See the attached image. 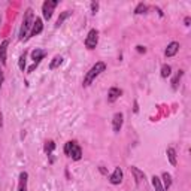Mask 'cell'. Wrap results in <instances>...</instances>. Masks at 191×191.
<instances>
[{
	"instance_id": "18",
	"label": "cell",
	"mask_w": 191,
	"mask_h": 191,
	"mask_svg": "<svg viewBox=\"0 0 191 191\" xmlns=\"http://www.w3.org/2000/svg\"><path fill=\"white\" fill-rule=\"evenodd\" d=\"M72 15V11H64V12H61L60 14V17H58V19H57V24H55V27H60L67 18Z\"/></svg>"
},
{
	"instance_id": "13",
	"label": "cell",
	"mask_w": 191,
	"mask_h": 191,
	"mask_svg": "<svg viewBox=\"0 0 191 191\" xmlns=\"http://www.w3.org/2000/svg\"><path fill=\"white\" fill-rule=\"evenodd\" d=\"M8 45H9V39H5L0 43V61L2 64H6V51H8Z\"/></svg>"
},
{
	"instance_id": "17",
	"label": "cell",
	"mask_w": 191,
	"mask_h": 191,
	"mask_svg": "<svg viewBox=\"0 0 191 191\" xmlns=\"http://www.w3.org/2000/svg\"><path fill=\"white\" fill-rule=\"evenodd\" d=\"M184 76V70H178V73L175 75V78L172 79V88L173 90H178L179 87V82H181V78Z\"/></svg>"
},
{
	"instance_id": "26",
	"label": "cell",
	"mask_w": 191,
	"mask_h": 191,
	"mask_svg": "<svg viewBox=\"0 0 191 191\" xmlns=\"http://www.w3.org/2000/svg\"><path fill=\"white\" fill-rule=\"evenodd\" d=\"M136 51L140 52V54H145V52H146V48L142 46V45H138V46H136Z\"/></svg>"
},
{
	"instance_id": "8",
	"label": "cell",
	"mask_w": 191,
	"mask_h": 191,
	"mask_svg": "<svg viewBox=\"0 0 191 191\" xmlns=\"http://www.w3.org/2000/svg\"><path fill=\"white\" fill-rule=\"evenodd\" d=\"M43 30V24H42V19L40 18H36L33 21V26H32V30H30V36L29 37H33V36H37L40 32Z\"/></svg>"
},
{
	"instance_id": "14",
	"label": "cell",
	"mask_w": 191,
	"mask_h": 191,
	"mask_svg": "<svg viewBox=\"0 0 191 191\" xmlns=\"http://www.w3.org/2000/svg\"><path fill=\"white\" fill-rule=\"evenodd\" d=\"M130 172H131V173H133V176H135V181H136V184H140L142 181H145V173H143L142 170H139L138 167L131 166V167H130Z\"/></svg>"
},
{
	"instance_id": "5",
	"label": "cell",
	"mask_w": 191,
	"mask_h": 191,
	"mask_svg": "<svg viewBox=\"0 0 191 191\" xmlns=\"http://www.w3.org/2000/svg\"><path fill=\"white\" fill-rule=\"evenodd\" d=\"M57 5H58L57 0H46V2H43V5H42V14H43L45 19H51L52 11H54V8Z\"/></svg>"
},
{
	"instance_id": "29",
	"label": "cell",
	"mask_w": 191,
	"mask_h": 191,
	"mask_svg": "<svg viewBox=\"0 0 191 191\" xmlns=\"http://www.w3.org/2000/svg\"><path fill=\"white\" fill-rule=\"evenodd\" d=\"M190 21H191V18H190V17H187V18H185V19H184L185 26H190Z\"/></svg>"
},
{
	"instance_id": "32",
	"label": "cell",
	"mask_w": 191,
	"mask_h": 191,
	"mask_svg": "<svg viewBox=\"0 0 191 191\" xmlns=\"http://www.w3.org/2000/svg\"><path fill=\"white\" fill-rule=\"evenodd\" d=\"M0 21H2V19H0Z\"/></svg>"
},
{
	"instance_id": "15",
	"label": "cell",
	"mask_w": 191,
	"mask_h": 191,
	"mask_svg": "<svg viewBox=\"0 0 191 191\" xmlns=\"http://www.w3.org/2000/svg\"><path fill=\"white\" fill-rule=\"evenodd\" d=\"M161 179H163V188H164V191H167L170 187H172V176H170V173H167V172H163V175H161Z\"/></svg>"
},
{
	"instance_id": "1",
	"label": "cell",
	"mask_w": 191,
	"mask_h": 191,
	"mask_svg": "<svg viewBox=\"0 0 191 191\" xmlns=\"http://www.w3.org/2000/svg\"><path fill=\"white\" fill-rule=\"evenodd\" d=\"M104 70H106V64H104L103 61H97L91 69L88 70V73L85 75V78H84L82 85H84V87H90V85L93 84V81H94L102 72H104Z\"/></svg>"
},
{
	"instance_id": "4",
	"label": "cell",
	"mask_w": 191,
	"mask_h": 191,
	"mask_svg": "<svg viewBox=\"0 0 191 191\" xmlns=\"http://www.w3.org/2000/svg\"><path fill=\"white\" fill-rule=\"evenodd\" d=\"M84 43H85V48H87V49H94V48L97 46V43H99V32H97L96 29L90 30Z\"/></svg>"
},
{
	"instance_id": "23",
	"label": "cell",
	"mask_w": 191,
	"mask_h": 191,
	"mask_svg": "<svg viewBox=\"0 0 191 191\" xmlns=\"http://www.w3.org/2000/svg\"><path fill=\"white\" fill-rule=\"evenodd\" d=\"M146 12H148V6H146V5H143V3H139V5L136 6V9H135V14H136V15L146 14Z\"/></svg>"
},
{
	"instance_id": "9",
	"label": "cell",
	"mask_w": 191,
	"mask_h": 191,
	"mask_svg": "<svg viewBox=\"0 0 191 191\" xmlns=\"http://www.w3.org/2000/svg\"><path fill=\"white\" fill-rule=\"evenodd\" d=\"M45 55H46V51H43V49H39V48H36L32 51V58H33V61H35V64L39 66V63L45 58Z\"/></svg>"
},
{
	"instance_id": "22",
	"label": "cell",
	"mask_w": 191,
	"mask_h": 191,
	"mask_svg": "<svg viewBox=\"0 0 191 191\" xmlns=\"http://www.w3.org/2000/svg\"><path fill=\"white\" fill-rule=\"evenodd\" d=\"M170 73H172V67L169 64H163L161 66V72H160L161 78H167V76H170Z\"/></svg>"
},
{
	"instance_id": "27",
	"label": "cell",
	"mask_w": 191,
	"mask_h": 191,
	"mask_svg": "<svg viewBox=\"0 0 191 191\" xmlns=\"http://www.w3.org/2000/svg\"><path fill=\"white\" fill-rule=\"evenodd\" d=\"M3 81H5V75H3V70L0 69V88H2V84H3Z\"/></svg>"
},
{
	"instance_id": "25",
	"label": "cell",
	"mask_w": 191,
	"mask_h": 191,
	"mask_svg": "<svg viewBox=\"0 0 191 191\" xmlns=\"http://www.w3.org/2000/svg\"><path fill=\"white\" fill-rule=\"evenodd\" d=\"M97 11H99V3H97V2H93V3H91V14L96 15Z\"/></svg>"
},
{
	"instance_id": "28",
	"label": "cell",
	"mask_w": 191,
	"mask_h": 191,
	"mask_svg": "<svg viewBox=\"0 0 191 191\" xmlns=\"http://www.w3.org/2000/svg\"><path fill=\"white\" fill-rule=\"evenodd\" d=\"M133 111H135V114L139 112V104H138V102H135V107H133Z\"/></svg>"
},
{
	"instance_id": "2",
	"label": "cell",
	"mask_w": 191,
	"mask_h": 191,
	"mask_svg": "<svg viewBox=\"0 0 191 191\" xmlns=\"http://www.w3.org/2000/svg\"><path fill=\"white\" fill-rule=\"evenodd\" d=\"M64 154L70 157L72 160H75V161H79L82 158V149L75 140H69L64 145Z\"/></svg>"
},
{
	"instance_id": "30",
	"label": "cell",
	"mask_w": 191,
	"mask_h": 191,
	"mask_svg": "<svg viewBox=\"0 0 191 191\" xmlns=\"http://www.w3.org/2000/svg\"><path fill=\"white\" fill-rule=\"evenodd\" d=\"M100 172H102L103 175H106V169H104L103 166H100Z\"/></svg>"
},
{
	"instance_id": "24",
	"label": "cell",
	"mask_w": 191,
	"mask_h": 191,
	"mask_svg": "<svg viewBox=\"0 0 191 191\" xmlns=\"http://www.w3.org/2000/svg\"><path fill=\"white\" fill-rule=\"evenodd\" d=\"M54 149H55V143H54L52 140H48V142L45 143V152H46L48 155H51Z\"/></svg>"
},
{
	"instance_id": "3",
	"label": "cell",
	"mask_w": 191,
	"mask_h": 191,
	"mask_svg": "<svg viewBox=\"0 0 191 191\" xmlns=\"http://www.w3.org/2000/svg\"><path fill=\"white\" fill-rule=\"evenodd\" d=\"M33 21H35V15H33V9L29 8L26 11V15L22 19V24H21V29H19V39L24 40V37L27 35V32L30 30V27L33 26Z\"/></svg>"
},
{
	"instance_id": "31",
	"label": "cell",
	"mask_w": 191,
	"mask_h": 191,
	"mask_svg": "<svg viewBox=\"0 0 191 191\" xmlns=\"http://www.w3.org/2000/svg\"><path fill=\"white\" fill-rule=\"evenodd\" d=\"M3 125V121H2V114H0V127Z\"/></svg>"
},
{
	"instance_id": "21",
	"label": "cell",
	"mask_w": 191,
	"mask_h": 191,
	"mask_svg": "<svg viewBox=\"0 0 191 191\" xmlns=\"http://www.w3.org/2000/svg\"><path fill=\"white\" fill-rule=\"evenodd\" d=\"M26 58H27V52L24 51L21 55H19V60H18V67H19L21 72L26 70Z\"/></svg>"
},
{
	"instance_id": "7",
	"label": "cell",
	"mask_w": 191,
	"mask_h": 191,
	"mask_svg": "<svg viewBox=\"0 0 191 191\" xmlns=\"http://www.w3.org/2000/svg\"><path fill=\"white\" fill-rule=\"evenodd\" d=\"M109 182H111L112 185H118V184H121V182H122V170H121V167H115L114 173L109 176Z\"/></svg>"
},
{
	"instance_id": "6",
	"label": "cell",
	"mask_w": 191,
	"mask_h": 191,
	"mask_svg": "<svg viewBox=\"0 0 191 191\" xmlns=\"http://www.w3.org/2000/svg\"><path fill=\"white\" fill-rule=\"evenodd\" d=\"M122 122H124V115H122L121 112H117V114L114 115V118H112V128H114L115 133H118V131L121 130Z\"/></svg>"
},
{
	"instance_id": "20",
	"label": "cell",
	"mask_w": 191,
	"mask_h": 191,
	"mask_svg": "<svg viewBox=\"0 0 191 191\" xmlns=\"http://www.w3.org/2000/svg\"><path fill=\"white\" fill-rule=\"evenodd\" d=\"M152 187H154V190L155 191H164L163 188V184H161V179L158 178V176H152Z\"/></svg>"
},
{
	"instance_id": "19",
	"label": "cell",
	"mask_w": 191,
	"mask_h": 191,
	"mask_svg": "<svg viewBox=\"0 0 191 191\" xmlns=\"http://www.w3.org/2000/svg\"><path fill=\"white\" fill-rule=\"evenodd\" d=\"M61 63H63V57H61V55H55V57L52 58V61L49 63V69H51V70L57 69Z\"/></svg>"
},
{
	"instance_id": "10",
	"label": "cell",
	"mask_w": 191,
	"mask_h": 191,
	"mask_svg": "<svg viewBox=\"0 0 191 191\" xmlns=\"http://www.w3.org/2000/svg\"><path fill=\"white\" fill-rule=\"evenodd\" d=\"M179 43L178 42H170L169 45H167V48H166V51H164V55L166 57H173L176 55V52L179 51Z\"/></svg>"
},
{
	"instance_id": "16",
	"label": "cell",
	"mask_w": 191,
	"mask_h": 191,
	"mask_svg": "<svg viewBox=\"0 0 191 191\" xmlns=\"http://www.w3.org/2000/svg\"><path fill=\"white\" fill-rule=\"evenodd\" d=\"M166 154H167V158H169L170 164H172V166H176V151H175V148L169 146L167 151H166Z\"/></svg>"
},
{
	"instance_id": "11",
	"label": "cell",
	"mask_w": 191,
	"mask_h": 191,
	"mask_svg": "<svg viewBox=\"0 0 191 191\" xmlns=\"http://www.w3.org/2000/svg\"><path fill=\"white\" fill-rule=\"evenodd\" d=\"M121 94H122V91L120 90V88L112 87L111 90H109V93H107V102H109V103H114Z\"/></svg>"
},
{
	"instance_id": "12",
	"label": "cell",
	"mask_w": 191,
	"mask_h": 191,
	"mask_svg": "<svg viewBox=\"0 0 191 191\" xmlns=\"http://www.w3.org/2000/svg\"><path fill=\"white\" fill-rule=\"evenodd\" d=\"M27 179H29V173H27V172H21V173H19L18 191H27Z\"/></svg>"
}]
</instances>
